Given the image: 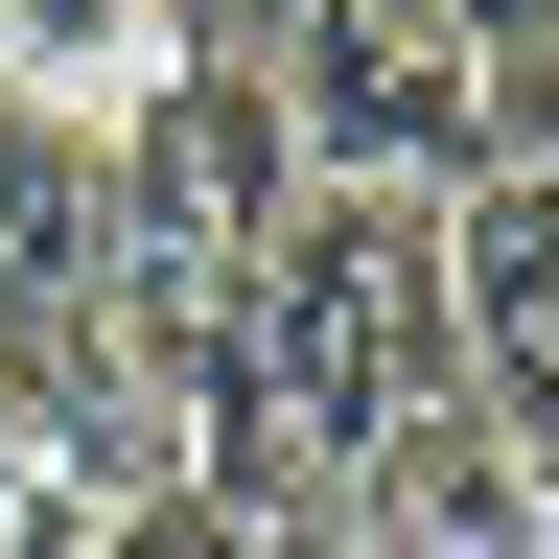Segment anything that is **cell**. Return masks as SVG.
I'll return each instance as SVG.
<instances>
[{"label":"cell","mask_w":559,"mask_h":559,"mask_svg":"<svg viewBox=\"0 0 559 559\" xmlns=\"http://www.w3.org/2000/svg\"><path fill=\"white\" fill-rule=\"evenodd\" d=\"M257 94L326 187H466V164H536L489 140L466 94V0H257Z\"/></svg>","instance_id":"obj_1"},{"label":"cell","mask_w":559,"mask_h":559,"mask_svg":"<svg viewBox=\"0 0 559 559\" xmlns=\"http://www.w3.org/2000/svg\"><path fill=\"white\" fill-rule=\"evenodd\" d=\"M443 373H466L489 443H559V187L536 164L443 187Z\"/></svg>","instance_id":"obj_2"},{"label":"cell","mask_w":559,"mask_h":559,"mask_svg":"<svg viewBox=\"0 0 559 559\" xmlns=\"http://www.w3.org/2000/svg\"><path fill=\"white\" fill-rule=\"evenodd\" d=\"M326 513H349V559H536V443H489L466 396H419Z\"/></svg>","instance_id":"obj_3"},{"label":"cell","mask_w":559,"mask_h":559,"mask_svg":"<svg viewBox=\"0 0 559 559\" xmlns=\"http://www.w3.org/2000/svg\"><path fill=\"white\" fill-rule=\"evenodd\" d=\"M187 0H0V94H47V117H117L140 70H164Z\"/></svg>","instance_id":"obj_4"},{"label":"cell","mask_w":559,"mask_h":559,"mask_svg":"<svg viewBox=\"0 0 559 559\" xmlns=\"http://www.w3.org/2000/svg\"><path fill=\"white\" fill-rule=\"evenodd\" d=\"M94 536H117V513H94V489L24 443V396H0V559H94Z\"/></svg>","instance_id":"obj_5"},{"label":"cell","mask_w":559,"mask_h":559,"mask_svg":"<svg viewBox=\"0 0 559 559\" xmlns=\"http://www.w3.org/2000/svg\"><path fill=\"white\" fill-rule=\"evenodd\" d=\"M94 559H257V513H210V489H140V513H117Z\"/></svg>","instance_id":"obj_6"}]
</instances>
